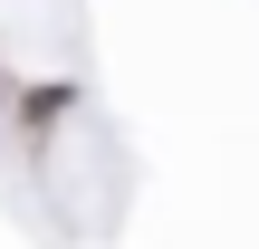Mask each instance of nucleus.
I'll return each instance as SVG.
<instances>
[{"label":"nucleus","instance_id":"f257e3e1","mask_svg":"<svg viewBox=\"0 0 259 249\" xmlns=\"http://www.w3.org/2000/svg\"><path fill=\"white\" fill-rule=\"evenodd\" d=\"M67 106H77V86H29V106H19V125L38 134V125H58Z\"/></svg>","mask_w":259,"mask_h":249}]
</instances>
